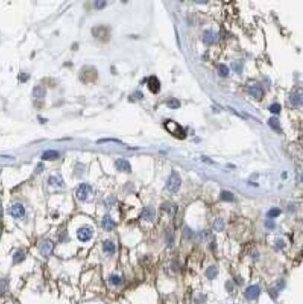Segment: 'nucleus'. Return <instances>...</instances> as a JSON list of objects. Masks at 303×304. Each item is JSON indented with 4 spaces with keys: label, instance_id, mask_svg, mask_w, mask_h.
I'll use <instances>...</instances> for the list:
<instances>
[{
    "label": "nucleus",
    "instance_id": "obj_22",
    "mask_svg": "<svg viewBox=\"0 0 303 304\" xmlns=\"http://www.w3.org/2000/svg\"><path fill=\"white\" fill-rule=\"evenodd\" d=\"M210 236H211V232L207 230H203V231H201V232H198V239L202 242H204L208 241Z\"/></svg>",
    "mask_w": 303,
    "mask_h": 304
},
{
    "label": "nucleus",
    "instance_id": "obj_14",
    "mask_svg": "<svg viewBox=\"0 0 303 304\" xmlns=\"http://www.w3.org/2000/svg\"><path fill=\"white\" fill-rule=\"evenodd\" d=\"M216 39H217V35L213 31H211V30H207V31L203 33V40L205 44L207 45L213 44L216 41Z\"/></svg>",
    "mask_w": 303,
    "mask_h": 304
},
{
    "label": "nucleus",
    "instance_id": "obj_19",
    "mask_svg": "<svg viewBox=\"0 0 303 304\" xmlns=\"http://www.w3.org/2000/svg\"><path fill=\"white\" fill-rule=\"evenodd\" d=\"M103 250L107 253H114L116 250V246L111 241H105L103 245Z\"/></svg>",
    "mask_w": 303,
    "mask_h": 304
},
{
    "label": "nucleus",
    "instance_id": "obj_6",
    "mask_svg": "<svg viewBox=\"0 0 303 304\" xmlns=\"http://www.w3.org/2000/svg\"><path fill=\"white\" fill-rule=\"evenodd\" d=\"M53 248H54V245H53V242L51 241H45L40 245L39 251H40L42 256H48L51 255V253L53 251Z\"/></svg>",
    "mask_w": 303,
    "mask_h": 304
},
{
    "label": "nucleus",
    "instance_id": "obj_3",
    "mask_svg": "<svg viewBox=\"0 0 303 304\" xmlns=\"http://www.w3.org/2000/svg\"><path fill=\"white\" fill-rule=\"evenodd\" d=\"M93 35L100 39L101 41H108L110 38V33H109V30L107 27L103 26V25H99V26H95L93 28Z\"/></svg>",
    "mask_w": 303,
    "mask_h": 304
},
{
    "label": "nucleus",
    "instance_id": "obj_24",
    "mask_svg": "<svg viewBox=\"0 0 303 304\" xmlns=\"http://www.w3.org/2000/svg\"><path fill=\"white\" fill-rule=\"evenodd\" d=\"M213 229L217 232H222L224 229V221L222 218H217L214 221L213 224Z\"/></svg>",
    "mask_w": 303,
    "mask_h": 304
},
{
    "label": "nucleus",
    "instance_id": "obj_2",
    "mask_svg": "<svg viewBox=\"0 0 303 304\" xmlns=\"http://www.w3.org/2000/svg\"><path fill=\"white\" fill-rule=\"evenodd\" d=\"M181 177L179 175L178 173L176 172H173L167 181V184H166V188L170 192H177L181 187Z\"/></svg>",
    "mask_w": 303,
    "mask_h": 304
},
{
    "label": "nucleus",
    "instance_id": "obj_15",
    "mask_svg": "<svg viewBox=\"0 0 303 304\" xmlns=\"http://www.w3.org/2000/svg\"><path fill=\"white\" fill-rule=\"evenodd\" d=\"M58 157H59V153L56 150L50 149V150H47L44 152L41 156V159L45 160V161H52V160H56Z\"/></svg>",
    "mask_w": 303,
    "mask_h": 304
},
{
    "label": "nucleus",
    "instance_id": "obj_30",
    "mask_svg": "<svg viewBox=\"0 0 303 304\" xmlns=\"http://www.w3.org/2000/svg\"><path fill=\"white\" fill-rule=\"evenodd\" d=\"M269 110L271 112V113H274V114H278L280 113V111L282 110V106L280 104L278 103H274V104H272L270 108H269Z\"/></svg>",
    "mask_w": 303,
    "mask_h": 304
},
{
    "label": "nucleus",
    "instance_id": "obj_21",
    "mask_svg": "<svg viewBox=\"0 0 303 304\" xmlns=\"http://www.w3.org/2000/svg\"><path fill=\"white\" fill-rule=\"evenodd\" d=\"M290 102L294 105H300L302 104V94H294L290 96Z\"/></svg>",
    "mask_w": 303,
    "mask_h": 304
},
{
    "label": "nucleus",
    "instance_id": "obj_33",
    "mask_svg": "<svg viewBox=\"0 0 303 304\" xmlns=\"http://www.w3.org/2000/svg\"><path fill=\"white\" fill-rule=\"evenodd\" d=\"M105 5H107V2L105 1H103V0H97V1L94 2V7L95 9H102L105 7Z\"/></svg>",
    "mask_w": 303,
    "mask_h": 304
},
{
    "label": "nucleus",
    "instance_id": "obj_27",
    "mask_svg": "<svg viewBox=\"0 0 303 304\" xmlns=\"http://www.w3.org/2000/svg\"><path fill=\"white\" fill-rule=\"evenodd\" d=\"M230 73V69L229 67L225 65H220L218 66V75L220 76V77L224 78V77H227V76L229 75Z\"/></svg>",
    "mask_w": 303,
    "mask_h": 304
},
{
    "label": "nucleus",
    "instance_id": "obj_28",
    "mask_svg": "<svg viewBox=\"0 0 303 304\" xmlns=\"http://www.w3.org/2000/svg\"><path fill=\"white\" fill-rule=\"evenodd\" d=\"M167 105L172 109H177L180 108V102L175 98H172L167 101Z\"/></svg>",
    "mask_w": 303,
    "mask_h": 304
},
{
    "label": "nucleus",
    "instance_id": "obj_25",
    "mask_svg": "<svg viewBox=\"0 0 303 304\" xmlns=\"http://www.w3.org/2000/svg\"><path fill=\"white\" fill-rule=\"evenodd\" d=\"M49 184L54 187H61L63 185V180L57 176H51L49 178Z\"/></svg>",
    "mask_w": 303,
    "mask_h": 304
},
{
    "label": "nucleus",
    "instance_id": "obj_34",
    "mask_svg": "<svg viewBox=\"0 0 303 304\" xmlns=\"http://www.w3.org/2000/svg\"><path fill=\"white\" fill-rule=\"evenodd\" d=\"M193 236V232L191 230H189L188 228H185L184 229V237L188 240H190Z\"/></svg>",
    "mask_w": 303,
    "mask_h": 304
},
{
    "label": "nucleus",
    "instance_id": "obj_17",
    "mask_svg": "<svg viewBox=\"0 0 303 304\" xmlns=\"http://www.w3.org/2000/svg\"><path fill=\"white\" fill-rule=\"evenodd\" d=\"M268 124L270 125V127L274 130L276 132H281V125H280V121L277 118L275 117H271L269 118L268 120Z\"/></svg>",
    "mask_w": 303,
    "mask_h": 304
},
{
    "label": "nucleus",
    "instance_id": "obj_5",
    "mask_svg": "<svg viewBox=\"0 0 303 304\" xmlns=\"http://www.w3.org/2000/svg\"><path fill=\"white\" fill-rule=\"evenodd\" d=\"M147 86H148V89H149L150 92L152 94H158L160 90V82L158 80V78L155 77V76H152V77H150L148 79Z\"/></svg>",
    "mask_w": 303,
    "mask_h": 304
},
{
    "label": "nucleus",
    "instance_id": "obj_1",
    "mask_svg": "<svg viewBox=\"0 0 303 304\" xmlns=\"http://www.w3.org/2000/svg\"><path fill=\"white\" fill-rule=\"evenodd\" d=\"M164 127L165 129L167 130L168 133H170L172 135H174V137L178 138V139H184L186 138V133L184 131V129L182 128L181 125H179V123H177L176 121L172 120V119H168L165 121L164 123Z\"/></svg>",
    "mask_w": 303,
    "mask_h": 304
},
{
    "label": "nucleus",
    "instance_id": "obj_36",
    "mask_svg": "<svg viewBox=\"0 0 303 304\" xmlns=\"http://www.w3.org/2000/svg\"><path fill=\"white\" fill-rule=\"evenodd\" d=\"M284 285H285L284 281L283 279H279V280L276 282V287H275V288H277V289L281 290V289H283V288L284 287Z\"/></svg>",
    "mask_w": 303,
    "mask_h": 304
},
{
    "label": "nucleus",
    "instance_id": "obj_10",
    "mask_svg": "<svg viewBox=\"0 0 303 304\" xmlns=\"http://www.w3.org/2000/svg\"><path fill=\"white\" fill-rule=\"evenodd\" d=\"M83 70H84L86 73L81 72L80 78H81L82 80H86V81H88V80H94V79L96 78L97 74H96V71H95V69H94L93 67H86V68H84Z\"/></svg>",
    "mask_w": 303,
    "mask_h": 304
},
{
    "label": "nucleus",
    "instance_id": "obj_7",
    "mask_svg": "<svg viewBox=\"0 0 303 304\" xmlns=\"http://www.w3.org/2000/svg\"><path fill=\"white\" fill-rule=\"evenodd\" d=\"M260 293V288L257 285H249L245 289V297L248 299H255Z\"/></svg>",
    "mask_w": 303,
    "mask_h": 304
},
{
    "label": "nucleus",
    "instance_id": "obj_4",
    "mask_svg": "<svg viewBox=\"0 0 303 304\" xmlns=\"http://www.w3.org/2000/svg\"><path fill=\"white\" fill-rule=\"evenodd\" d=\"M93 229H90V228H89V227H82V228H80V229L78 231V233H77L79 240L81 241V242L90 241V239H92V237H93Z\"/></svg>",
    "mask_w": 303,
    "mask_h": 304
},
{
    "label": "nucleus",
    "instance_id": "obj_37",
    "mask_svg": "<svg viewBox=\"0 0 303 304\" xmlns=\"http://www.w3.org/2000/svg\"><path fill=\"white\" fill-rule=\"evenodd\" d=\"M265 227L267 228V229H269V230H272V229H274V228H275V223L273 221H271V220L266 221L265 222Z\"/></svg>",
    "mask_w": 303,
    "mask_h": 304
},
{
    "label": "nucleus",
    "instance_id": "obj_31",
    "mask_svg": "<svg viewBox=\"0 0 303 304\" xmlns=\"http://www.w3.org/2000/svg\"><path fill=\"white\" fill-rule=\"evenodd\" d=\"M231 66H232V69L237 73V74H241V71H242V65L241 63L239 62H233L231 64Z\"/></svg>",
    "mask_w": 303,
    "mask_h": 304
},
{
    "label": "nucleus",
    "instance_id": "obj_9",
    "mask_svg": "<svg viewBox=\"0 0 303 304\" xmlns=\"http://www.w3.org/2000/svg\"><path fill=\"white\" fill-rule=\"evenodd\" d=\"M25 214V209L21 203H15L10 208V215L16 218L23 217Z\"/></svg>",
    "mask_w": 303,
    "mask_h": 304
},
{
    "label": "nucleus",
    "instance_id": "obj_39",
    "mask_svg": "<svg viewBox=\"0 0 303 304\" xmlns=\"http://www.w3.org/2000/svg\"><path fill=\"white\" fill-rule=\"evenodd\" d=\"M196 3H199V4H206L207 1H196Z\"/></svg>",
    "mask_w": 303,
    "mask_h": 304
},
{
    "label": "nucleus",
    "instance_id": "obj_12",
    "mask_svg": "<svg viewBox=\"0 0 303 304\" xmlns=\"http://www.w3.org/2000/svg\"><path fill=\"white\" fill-rule=\"evenodd\" d=\"M141 217L146 221H152L155 217V210L151 206H147L143 209Z\"/></svg>",
    "mask_w": 303,
    "mask_h": 304
},
{
    "label": "nucleus",
    "instance_id": "obj_23",
    "mask_svg": "<svg viewBox=\"0 0 303 304\" xmlns=\"http://www.w3.org/2000/svg\"><path fill=\"white\" fill-rule=\"evenodd\" d=\"M24 258H25L24 252L22 251V250H19V251H17L16 253L14 254V256H13V261H14V263H20V262H22V261L24 260Z\"/></svg>",
    "mask_w": 303,
    "mask_h": 304
},
{
    "label": "nucleus",
    "instance_id": "obj_29",
    "mask_svg": "<svg viewBox=\"0 0 303 304\" xmlns=\"http://www.w3.org/2000/svg\"><path fill=\"white\" fill-rule=\"evenodd\" d=\"M281 214V210L279 208H271L268 213H267V216L270 218H274L279 217Z\"/></svg>",
    "mask_w": 303,
    "mask_h": 304
},
{
    "label": "nucleus",
    "instance_id": "obj_18",
    "mask_svg": "<svg viewBox=\"0 0 303 304\" xmlns=\"http://www.w3.org/2000/svg\"><path fill=\"white\" fill-rule=\"evenodd\" d=\"M217 273H218V270L217 269L216 266H210L207 268L206 271H205V275L208 279H215L217 275Z\"/></svg>",
    "mask_w": 303,
    "mask_h": 304
},
{
    "label": "nucleus",
    "instance_id": "obj_32",
    "mask_svg": "<svg viewBox=\"0 0 303 304\" xmlns=\"http://www.w3.org/2000/svg\"><path fill=\"white\" fill-rule=\"evenodd\" d=\"M109 281H110V283H111L112 285H118L121 283V279H120V277L118 276V275H116V274L111 275L110 278H109Z\"/></svg>",
    "mask_w": 303,
    "mask_h": 304
},
{
    "label": "nucleus",
    "instance_id": "obj_16",
    "mask_svg": "<svg viewBox=\"0 0 303 304\" xmlns=\"http://www.w3.org/2000/svg\"><path fill=\"white\" fill-rule=\"evenodd\" d=\"M249 94H250L254 98L259 99V98L262 97L263 92H262L261 88H260L259 85H253V86L249 87Z\"/></svg>",
    "mask_w": 303,
    "mask_h": 304
},
{
    "label": "nucleus",
    "instance_id": "obj_11",
    "mask_svg": "<svg viewBox=\"0 0 303 304\" xmlns=\"http://www.w3.org/2000/svg\"><path fill=\"white\" fill-rule=\"evenodd\" d=\"M116 167L118 171L121 172H131L130 162L124 159H118L116 161Z\"/></svg>",
    "mask_w": 303,
    "mask_h": 304
},
{
    "label": "nucleus",
    "instance_id": "obj_35",
    "mask_svg": "<svg viewBox=\"0 0 303 304\" xmlns=\"http://www.w3.org/2000/svg\"><path fill=\"white\" fill-rule=\"evenodd\" d=\"M7 286H8V284L5 280L0 281V293H4L7 290Z\"/></svg>",
    "mask_w": 303,
    "mask_h": 304
},
{
    "label": "nucleus",
    "instance_id": "obj_20",
    "mask_svg": "<svg viewBox=\"0 0 303 304\" xmlns=\"http://www.w3.org/2000/svg\"><path fill=\"white\" fill-rule=\"evenodd\" d=\"M33 94H34L35 97H37V98L44 97L45 94H46V90H45L43 87L37 86V87H35L34 90H33Z\"/></svg>",
    "mask_w": 303,
    "mask_h": 304
},
{
    "label": "nucleus",
    "instance_id": "obj_40",
    "mask_svg": "<svg viewBox=\"0 0 303 304\" xmlns=\"http://www.w3.org/2000/svg\"><path fill=\"white\" fill-rule=\"evenodd\" d=\"M0 236H1V232H0Z\"/></svg>",
    "mask_w": 303,
    "mask_h": 304
},
{
    "label": "nucleus",
    "instance_id": "obj_13",
    "mask_svg": "<svg viewBox=\"0 0 303 304\" xmlns=\"http://www.w3.org/2000/svg\"><path fill=\"white\" fill-rule=\"evenodd\" d=\"M115 222L114 220L110 217V216L107 215V216H104L103 217V220H102V226L103 228L105 230V231H111L114 229V227H115Z\"/></svg>",
    "mask_w": 303,
    "mask_h": 304
},
{
    "label": "nucleus",
    "instance_id": "obj_26",
    "mask_svg": "<svg viewBox=\"0 0 303 304\" xmlns=\"http://www.w3.org/2000/svg\"><path fill=\"white\" fill-rule=\"evenodd\" d=\"M220 199L224 202H231L233 200V194L230 191L224 190L220 195Z\"/></svg>",
    "mask_w": 303,
    "mask_h": 304
},
{
    "label": "nucleus",
    "instance_id": "obj_8",
    "mask_svg": "<svg viewBox=\"0 0 303 304\" xmlns=\"http://www.w3.org/2000/svg\"><path fill=\"white\" fill-rule=\"evenodd\" d=\"M90 192V188L87 184H81L79 188L78 189L76 195H77V198L80 201H85L87 199V197L89 193Z\"/></svg>",
    "mask_w": 303,
    "mask_h": 304
},
{
    "label": "nucleus",
    "instance_id": "obj_38",
    "mask_svg": "<svg viewBox=\"0 0 303 304\" xmlns=\"http://www.w3.org/2000/svg\"><path fill=\"white\" fill-rule=\"evenodd\" d=\"M284 241H282V240H278L277 242H276V244H275V247H276V249H282L283 247H284Z\"/></svg>",
    "mask_w": 303,
    "mask_h": 304
}]
</instances>
